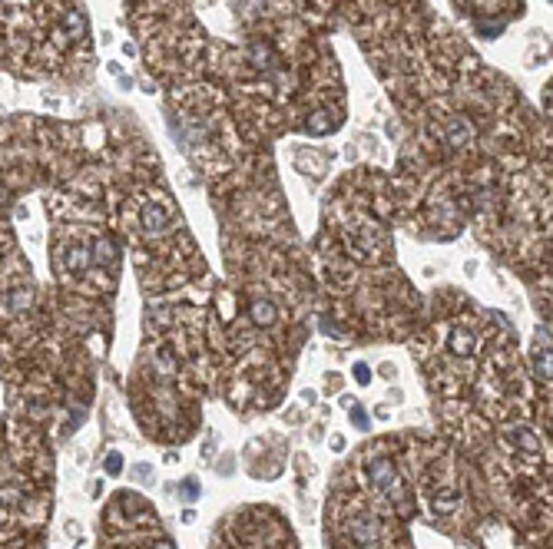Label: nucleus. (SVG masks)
I'll return each mask as SVG.
<instances>
[{
	"instance_id": "1",
	"label": "nucleus",
	"mask_w": 553,
	"mask_h": 549,
	"mask_svg": "<svg viewBox=\"0 0 553 549\" xmlns=\"http://www.w3.org/2000/svg\"><path fill=\"white\" fill-rule=\"evenodd\" d=\"M355 374H358V377H361V384H365V381H368V367L358 364V367H355Z\"/></svg>"
}]
</instances>
